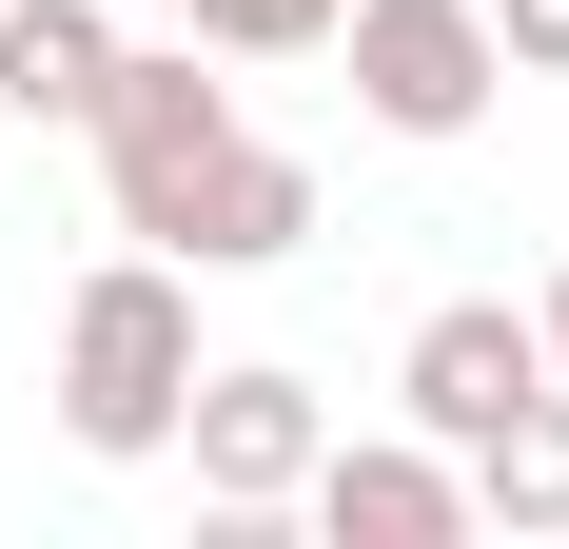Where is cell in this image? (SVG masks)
<instances>
[{
  "mask_svg": "<svg viewBox=\"0 0 569 549\" xmlns=\"http://www.w3.org/2000/svg\"><path fill=\"white\" fill-rule=\"evenodd\" d=\"M177 412H197V274L177 256H99L79 295H59V451L158 471Z\"/></svg>",
  "mask_w": 569,
  "mask_h": 549,
  "instance_id": "1",
  "label": "cell"
},
{
  "mask_svg": "<svg viewBox=\"0 0 569 549\" xmlns=\"http://www.w3.org/2000/svg\"><path fill=\"white\" fill-rule=\"evenodd\" d=\"M99 197H118V236L158 256L177 236V197L217 177V138H236V79H197V40H118V79H99Z\"/></svg>",
  "mask_w": 569,
  "mask_h": 549,
  "instance_id": "2",
  "label": "cell"
},
{
  "mask_svg": "<svg viewBox=\"0 0 569 549\" xmlns=\"http://www.w3.org/2000/svg\"><path fill=\"white\" fill-rule=\"evenodd\" d=\"M335 59H353V118H373V138H471V118L511 99L491 0H353Z\"/></svg>",
  "mask_w": 569,
  "mask_h": 549,
  "instance_id": "3",
  "label": "cell"
},
{
  "mask_svg": "<svg viewBox=\"0 0 569 549\" xmlns=\"http://www.w3.org/2000/svg\"><path fill=\"white\" fill-rule=\"evenodd\" d=\"M177 451H197V510L276 530V510L315 491L335 412H315V373H276V353H197V412H177Z\"/></svg>",
  "mask_w": 569,
  "mask_h": 549,
  "instance_id": "4",
  "label": "cell"
},
{
  "mask_svg": "<svg viewBox=\"0 0 569 549\" xmlns=\"http://www.w3.org/2000/svg\"><path fill=\"white\" fill-rule=\"evenodd\" d=\"M511 392H550V333H530L511 295H432V315L393 333V412H412L432 451H471Z\"/></svg>",
  "mask_w": 569,
  "mask_h": 549,
  "instance_id": "5",
  "label": "cell"
},
{
  "mask_svg": "<svg viewBox=\"0 0 569 549\" xmlns=\"http://www.w3.org/2000/svg\"><path fill=\"white\" fill-rule=\"evenodd\" d=\"M295 510H315L335 549H452V530H471V451H432V432H335Z\"/></svg>",
  "mask_w": 569,
  "mask_h": 549,
  "instance_id": "6",
  "label": "cell"
},
{
  "mask_svg": "<svg viewBox=\"0 0 569 549\" xmlns=\"http://www.w3.org/2000/svg\"><path fill=\"white\" fill-rule=\"evenodd\" d=\"M295 236H315V158L236 118V138H217V177L177 197V236H158V256H177V274H276Z\"/></svg>",
  "mask_w": 569,
  "mask_h": 549,
  "instance_id": "7",
  "label": "cell"
},
{
  "mask_svg": "<svg viewBox=\"0 0 569 549\" xmlns=\"http://www.w3.org/2000/svg\"><path fill=\"white\" fill-rule=\"evenodd\" d=\"M118 79V20L99 0H0V118H40V138H79Z\"/></svg>",
  "mask_w": 569,
  "mask_h": 549,
  "instance_id": "8",
  "label": "cell"
},
{
  "mask_svg": "<svg viewBox=\"0 0 569 549\" xmlns=\"http://www.w3.org/2000/svg\"><path fill=\"white\" fill-rule=\"evenodd\" d=\"M471 530H569V373L550 392H511V412H491V432H471Z\"/></svg>",
  "mask_w": 569,
  "mask_h": 549,
  "instance_id": "9",
  "label": "cell"
},
{
  "mask_svg": "<svg viewBox=\"0 0 569 549\" xmlns=\"http://www.w3.org/2000/svg\"><path fill=\"white\" fill-rule=\"evenodd\" d=\"M335 20H353V0H177L197 59H335Z\"/></svg>",
  "mask_w": 569,
  "mask_h": 549,
  "instance_id": "10",
  "label": "cell"
},
{
  "mask_svg": "<svg viewBox=\"0 0 569 549\" xmlns=\"http://www.w3.org/2000/svg\"><path fill=\"white\" fill-rule=\"evenodd\" d=\"M491 40H511V79H569V0H491Z\"/></svg>",
  "mask_w": 569,
  "mask_h": 549,
  "instance_id": "11",
  "label": "cell"
},
{
  "mask_svg": "<svg viewBox=\"0 0 569 549\" xmlns=\"http://www.w3.org/2000/svg\"><path fill=\"white\" fill-rule=\"evenodd\" d=\"M530 333H550V373H569V274H550V295H530Z\"/></svg>",
  "mask_w": 569,
  "mask_h": 549,
  "instance_id": "12",
  "label": "cell"
}]
</instances>
